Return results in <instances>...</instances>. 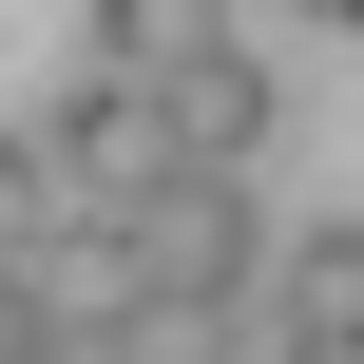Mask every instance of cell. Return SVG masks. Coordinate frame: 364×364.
Segmentation results:
<instances>
[{"instance_id":"6da1fadb","label":"cell","mask_w":364,"mask_h":364,"mask_svg":"<svg viewBox=\"0 0 364 364\" xmlns=\"http://www.w3.org/2000/svg\"><path fill=\"white\" fill-rule=\"evenodd\" d=\"M115 269H134V288H173V307H250V269H269L250 173H154V192L115 211Z\"/></svg>"},{"instance_id":"7a4b0ae2","label":"cell","mask_w":364,"mask_h":364,"mask_svg":"<svg viewBox=\"0 0 364 364\" xmlns=\"http://www.w3.org/2000/svg\"><path fill=\"white\" fill-rule=\"evenodd\" d=\"M250 326L288 364H364V211H326V230H288L269 269H250Z\"/></svg>"},{"instance_id":"3957f363","label":"cell","mask_w":364,"mask_h":364,"mask_svg":"<svg viewBox=\"0 0 364 364\" xmlns=\"http://www.w3.org/2000/svg\"><path fill=\"white\" fill-rule=\"evenodd\" d=\"M38 154H58V192H77V211H96V230H115V211H134V192H154V173H173V115H154V96H134V77H77V96H58V115H38Z\"/></svg>"},{"instance_id":"277c9868","label":"cell","mask_w":364,"mask_h":364,"mask_svg":"<svg viewBox=\"0 0 364 364\" xmlns=\"http://www.w3.org/2000/svg\"><path fill=\"white\" fill-rule=\"evenodd\" d=\"M154 115H173V173H250L288 134V77H269V38H211L192 77H154Z\"/></svg>"},{"instance_id":"5b68a950","label":"cell","mask_w":364,"mask_h":364,"mask_svg":"<svg viewBox=\"0 0 364 364\" xmlns=\"http://www.w3.org/2000/svg\"><path fill=\"white\" fill-rule=\"evenodd\" d=\"M211 38H250V19H230V0H96V77H134V96L192 77Z\"/></svg>"},{"instance_id":"8992f818","label":"cell","mask_w":364,"mask_h":364,"mask_svg":"<svg viewBox=\"0 0 364 364\" xmlns=\"http://www.w3.org/2000/svg\"><path fill=\"white\" fill-rule=\"evenodd\" d=\"M58 230H77V192H58V154H38V134H0V269H38Z\"/></svg>"},{"instance_id":"52a82bcc","label":"cell","mask_w":364,"mask_h":364,"mask_svg":"<svg viewBox=\"0 0 364 364\" xmlns=\"http://www.w3.org/2000/svg\"><path fill=\"white\" fill-rule=\"evenodd\" d=\"M0 364H58V346H38V288H19V269H0Z\"/></svg>"},{"instance_id":"ba28073f","label":"cell","mask_w":364,"mask_h":364,"mask_svg":"<svg viewBox=\"0 0 364 364\" xmlns=\"http://www.w3.org/2000/svg\"><path fill=\"white\" fill-rule=\"evenodd\" d=\"M250 364H288V346H269V326H250Z\"/></svg>"},{"instance_id":"9c48e42d","label":"cell","mask_w":364,"mask_h":364,"mask_svg":"<svg viewBox=\"0 0 364 364\" xmlns=\"http://www.w3.org/2000/svg\"><path fill=\"white\" fill-rule=\"evenodd\" d=\"M326 19H346V38H364V0H326Z\"/></svg>"}]
</instances>
